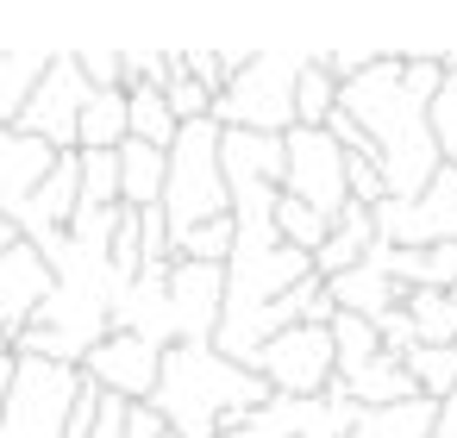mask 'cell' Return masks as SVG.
<instances>
[{
    "mask_svg": "<svg viewBox=\"0 0 457 438\" xmlns=\"http://www.w3.org/2000/svg\"><path fill=\"white\" fill-rule=\"evenodd\" d=\"M426 107H432V95L407 88L401 51H382L357 82L338 88V113L370 138V157H376V169H382L388 201H413V194L445 169V157H438V145H432Z\"/></svg>",
    "mask_w": 457,
    "mask_h": 438,
    "instance_id": "1",
    "label": "cell"
},
{
    "mask_svg": "<svg viewBox=\"0 0 457 438\" xmlns=\"http://www.w3.org/2000/svg\"><path fill=\"white\" fill-rule=\"evenodd\" d=\"M263 401H270V382L257 369L220 357L213 344H170L145 407L176 438H220V432H238Z\"/></svg>",
    "mask_w": 457,
    "mask_h": 438,
    "instance_id": "2",
    "label": "cell"
},
{
    "mask_svg": "<svg viewBox=\"0 0 457 438\" xmlns=\"http://www.w3.org/2000/svg\"><path fill=\"white\" fill-rule=\"evenodd\" d=\"M313 51H245L238 76L226 82V95L213 101V126L220 132H263L282 138L295 132V82L307 70Z\"/></svg>",
    "mask_w": 457,
    "mask_h": 438,
    "instance_id": "3",
    "label": "cell"
},
{
    "mask_svg": "<svg viewBox=\"0 0 457 438\" xmlns=\"http://www.w3.org/2000/svg\"><path fill=\"white\" fill-rule=\"evenodd\" d=\"M163 219L170 238L207 219H232V194H226V169H220V126L195 120L176 132V145L163 151Z\"/></svg>",
    "mask_w": 457,
    "mask_h": 438,
    "instance_id": "4",
    "label": "cell"
},
{
    "mask_svg": "<svg viewBox=\"0 0 457 438\" xmlns=\"http://www.w3.org/2000/svg\"><path fill=\"white\" fill-rule=\"evenodd\" d=\"M76 394H82V369L45 363V357H20L13 394H7V407H0V432L7 438H63Z\"/></svg>",
    "mask_w": 457,
    "mask_h": 438,
    "instance_id": "5",
    "label": "cell"
},
{
    "mask_svg": "<svg viewBox=\"0 0 457 438\" xmlns=\"http://www.w3.org/2000/svg\"><path fill=\"white\" fill-rule=\"evenodd\" d=\"M345 151L326 126H295L282 132V194L313 207L320 219H338L351 207V188H345Z\"/></svg>",
    "mask_w": 457,
    "mask_h": 438,
    "instance_id": "6",
    "label": "cell"
},
{
    "mask_svg": "<svg viewBox=\"0 0 457 438\" xmlns=\"http://www.w3.org/2000/svg\"><path fill=\"white\" fill-rule=\"evenodd\" d=\"M245 369H257L282 401H320L332 388V326H288L270 344H257Z\"/></svg>",
    "mask_w": 457,
    "mask_h": 438,
    "instance_id": "7",
    "label": "cell"
},
{
    "mask_svg": "<svg viewBox=\"0 0 457 438\" xmlns=\"http://www.w3.org/2000/svg\"><path fill=\"white\" fill-rule=\"evenodd\" d=\"M370 213H376V244H401V251L457 244V169H438L413 201H382Z\"/></svg>",
    "mask_w": 457,
    "mask_h": 438,
    "instance_id": "8",
    "label": "cell"
},
{
    "mask_svg": "<svg viewBox=\"0 0 457 438\" xmlns=\"http://www.w3.org/2000/svg\"><path fill=\"white\" fill-rule=\"evenodd\" d=\"M220 169L232 194V219H270L282 201V138L220 132Z\"/></svg>",
    "mask_w": 457,
    "mask_h": 438,
    "instance_id": "9",
    "label": "cell"
},
{
    "mask_svg": "<svg viewBox=\"0 0 457 438\" xmlns=\"http://www.w3.org/2000/svg\"><path fill=\"white\" fill-rule=\"evenodd\" d=\"M88 95H95V88L82 82L76 51H57L51 70H45V82H38L32 101L20 107L13 132H26V138H38V145H51V151H76V120H82V101H88Z\"/></svg>",
    "mask_w": 457,
    "mask_h": 438,
    "instance_id": "10",
    "label": "cell"
},
{
    "mask_svg": "<svg viewBox=\"0 0 457 438\" xmlns=\"http://www.w3.org/2000/svg\"><path fill=\"white\" fill-rule=\"evenodd\" d=\"M157 369H163V351L132 338V332H107L88 357H82V382H95L101 394L126 401V407H145L151 388H157Z\"/></svg>",
    "mask_w": 457,
    "mask_h": 438,
    "instance_id": "11",
    "label": "cell"
},
{
    "mask_svg": "<svg viewBox=\"0 0 457 438\" xmlns=\"http://www.w3.org/2000/svg\"><path fill=\"white\" fill-rule=\"evenodd\" d=\"M170 332L176 344H213V326H220V307H226V269L220 263H170Z\"/></svg>",
    "mask_w": 457,
    "mask_h": 438,
    "instance_id": "12",
    "label": "cell"
},
{
    "mask_svg": "<svg viewBox=\"0 0 457 438\" xmlns=\"http://www.w3.org/2000/svg\"><path fill=\"white\" fill-rule=\"evenodd\" d=\"M45 294H51V263H45L26 238H20L13 251H0V351H7V344L38 319Z\"/></svg>",
    "mask_w": 457,
    "mask_h": 438,
    "instance_id": "13",
    "label": "cell"
},
{
    "mask_svg": "<svg viewBox=\"0 0 457 438\" xmlns=\"http://www.w3.org/2000/svg\"><path fill=\"white\" fill-rule=\"evenodd\" d=\"M57 157H63V151L26 138V132H13V126H0V219H13V226H20L26 201H32L38 182L57 169Z\"/></svg>",
    "mask_w": 457,
    "mask_h": 438,
    "instance_id": "14",
    "label": "cell"
},
{
    "mask_svg": "<svg viewBox=\"0 0 457 438\" xmlns=\"http://www.w3.org/2000/svg\"><path fill=\"white\" fill-rule=\"evenodd\" d=\"M326 301H332V313L376 319V313H395V307L407 301V288H401L388 269H376V263L363 257L357 269H345V276H332V282H326Z\"/></svg>",
    "mask_w": 457,
    "mask_h": 438,
    "instance_id": "15",
    "label": "cell"
},
{
    "mask_svg": "<svg viewBox=\"0 0 457 438\" xmlns=\"http://www.w3.org/2000/svg\"><path fill=\"white\" fill-rule=\"evenodd\" d=\"M376 251V213L370 207H345L338 219H332V232H326V244L313 251V276L320 282H332V276H345V269H357L363 257Z\"/></svg>",
    "mask_w": 457,
    "mask_h": 438,
    "instance_id": "16",
    "label": "cell"
},
{
    "mask_svg": "<svg viewBox=\"0 0 457 438\" xmlns=\"http://www.w3.org/2000/svg\"><path fill=\"white\" fill-rule=\"evenodd\" d=\"M120 207H132V213H145V207H163V151H151V145H138V138H126L120 151Z\"/></svg>",
    "mask_w": 457,
    "mask_h": 438,
    "instance_id": "17",
    "label": "cell"
},
{
    "mask_svg": "<svg viewBox=\"0 0 457 438\" xmlns=\"http://www.w3.org/2000/svg\"><path fill=\"white\" fill-rule=\"evenodd\" d=\"M376 357H382L376 326L357 319V313H332V382H357Z\"/></svg>",
    "mask_w": 457,
    "mask_h": 438,
    "instance_id": "18",
    "label": "cell"
},
{
    "mask_svg": "<svg viewBox=\"0 0 457 438\" xmlns=\"http://www.w3.org/2000/svg\"><path fill=\"white\" fill-rule=\"evenodd\" d=\"M413 344H457V288H413L401 301Z\"/></svg>",
    "mask_w": 457,
    "mask_h": 438,
    "instance_id": "19",
    "label": "cell"
},
{
    "mask_svg": "<svg viewBox=\"0 0 457 438\" xmlns=\"http://www.w3.org/2000/svg\"><path fill=\"white\" fill-rule=\"evenodd\" d=\"M51 57L57 51H0V126H13L20 120V107L32 101V88L45 82V70H51Z\"/></svg>",
    "mask_w": 457,
    "mask_h": 438,
    "instance_id": "20",
    "label": "cell"
},
{
    "mask_svg": "<svg viewBox=\"0 0 457 438\" xmlns=\"http://www.w3.org/2000/svg\"><path fill=\"white\" fill-rule=\"evenodd\" d=\"M120 145H126V95L120 88L88 95L76 120V151H120Z\"/></svg>",
    "mask_w": 457,
    "mask_h": 438,
    "instance_id": "21",
    "label": "cell"
},
{
    "mask_svg": "<svg viewBox=\"0 0 457 438\" xmlns=\"http://www.w3.org/2000/svg\"><path fill=\"white\" fill-rule=\"evenodd\" d=\"M401 369H407L420 401H451L457 394V344H413L401 357Z\"/></svg>",
    "mask_w": 457,
    "mask_h": 438,
    "instance_id": "22",
    "label": "cell"
},
{
    "mask_svg": "<svg viewBox=\"0 0 457 438\" xmlns=\"http://www.w3.org/2000/svg\"><path fill=\"white\" fill-rule=\"evenodd\" d=\"M176 120H170V101L157 88H126V138L151 145V151H170L176 145Z\"/></svg>",
    "mask_w": 457,
    "mask_h": 438,
    "instance_id": "23",
    "label": "cell"
},
{
    "mask_svg": "<svg viewBox=\"0 0 457 438\" xmlns=\"http://www.w3.org/2000/svg\"><path fill=\"white\" fill-rule=\"evenodd\" d=\"M338 388H345L357 407H395V401H413V382H407L401 357H388V351H382L357 382H338Z\"/></svg>",
    "mask_w": 457,
    "mask_h": 438,
    "instance_id": "24",
    "label": "cell"
},
{
    "mask_svg": "<svg viewBox=\"0 0 457 438\" xmlns=\"http://www.w3.org/2000/svg\"><path fill=\"white\" fill-rule=\"evenodd\" d=\"M438 63H445V82H438L426 120H432V145H438L445 169H457V51H438Z\"/></svg>",
    "mask_w": 457,
    "mask_h": 438,
    "instance_id": "25",
    "label": "cell"
},
{
    "mask_svg": "<svg viewBox=\"0 0 457 438\" xmlns=\"http://www.w3.org/2000/svg\"><path fill=\"white\" fill-rule=\"evenodd\" d=\"M332 113H338V82L320 70V51H313L301 82H295V126H326Z\"/></svg>",
    "mask_w": 457,
    "mask_h": 438,
    "instance_id": "26",
    "label": "cell"
},
{
    "mask_svg": "<svg viewBox=\"0 0 457 438\" xmlns=\"http://www.w3.org/2000/svg\"><path fill=\"white\" fill-rule=\"evenodd\" d=\"M76 157H82V194H76V207L82 213L120 207V157L113 151H76Z\"/></svg>",
    "mask_w": 457,
    "mask_h": 438,
    "instance_id": "27",
    "label": "cell"
},
{
    "mask_svg": "<svg viewBox=\"0 0 457 438\" xmlns=\"http://www.w3.org/2000/svg\"><path fill=\"white\" fill-rule=\"evenodd\" d=\"M232 219H207V226H188V232H176L170 238V257H182V263H220L226 269V257H232Z\"/></svg>",
    "mask_w": 457,
    "mask_h": 438,
    "instance_id": "28",
    "label": "cell"
},
{
    "mask_svg": "<svg viewBox=\"0 0 457 438\" xmlns=\"http://www.w3.org/2000/svg\"><path fill=\"white\" fill-rule=\"evenodd\" d=\"M238 63H245L238 51H182V76H188V82H201L213 101L226 95V82L238 76Z\"/></svg>",
    "mask_w": 457,
    "mask_h": 438,
    "instance_id": "29",
    "label": "cell"
},
{
    "mask_svg": "<svg viewBox=\"0 0 457 438\" xmlns=\"http://www.w3.org/2000/svg\"><path fill=\"white\" fill-rule=\"evenodd\" d=\"M295 419H301V401H282V394H270L238 432H220V438H295Z\"/></svg>",
    "mask_w": 457,
    "mask_h": 438,
    "instance_id": "30",
    "label": "cell"
},
{
    "mask_svg": "<svg viewBox=\"0 0 457 438\" xmlns=\"http://www.w3.org/2000/svg\"><path fill=\"white\" fill-rule=\"evenodd\" d=\"M138 244H145V263H170V219H163V207L138 213Z\"/></svg>",
    "mask_w": 457,
    "mask_h": 438,
    "instance_id": "31",
    "label": "cell"
},
{
    "mask_svg": "<svg viewBox=\"0 0 457 438\" xmlns=\"http://www.w3.org/2000/svg\"><path fill=\"white\" fill-rule=\"evenodd\" d=\"M126 438H176L151 407H126Z\"/></svg>",
    "mask_w": 457,
    "mask_h": 438,
    "instance_id": "32",
    "label": "cell"
},
{
    "mask_svg": "<svg viewBox=\"0 0 457 438\" xmlns=\"http://www.w3.org/2000/svg\"><path fill=\"white\" fill-rule=\"evenodd\" d=\"M432 438H457V394L438 401V426H432Z\"/></svg>",
    "mask_w": 457,
    "mask_h": 438,
    "instance_id": "33",
    "label": "cell"
},
{
    "mask_svg": "<svg viewBox=\"0 0 457 438\" xmlns=\"http://www.w3.org/2000/svg\"><path fill=\"white\" fill-rule=\"evenodd\" d=\"M13 376H20V357L0 351V407H7V394H13Z\"/></svg>",
    "mask_w": 457,
    "mask_h": 438,
    "instance_id": "34",
    "label": "cell"
},
{
    "mask_svg": "<svg viewBox=\"0 0 457 438\" xmlns=\"http://www.w3.org/2000/svg\"><path fill=\"white\" fill-rule=\"evenodd\" d=\"M13 244H20V226H13V219H0V251H13Z\"/></svg>",
    "mask_w": 457,
    "mask_h": 438,
    "instance_id": "35",
    "label": "cell"
}]
</instances>
